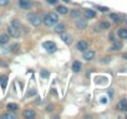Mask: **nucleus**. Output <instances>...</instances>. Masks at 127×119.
<instances>
[{"label": "nucleus", "instance_id": "f257e3e1", "mask_svg": "<svg viewBox=\"0 0 127 119\" xmlns=\"http://www.w3.org/2000/svg\"><path fill=\"white\" fill-rule=\"evenodd\" d=\"M42 22L45 26L47 27H51L54 26L56 22H59V15L56 13H47L45 14V16L42 18Z\"/></svg>", "mask_w": 127, "mask_h": 119}, {"label": "nucleus", "instance_id": "f03ea898", "mask_svg": "<svg viewBox=\"0 0 127 119\" xmlns=\"http://www.w3.org/2000/svg\"><path fill=\"white\" fill-rule=\"evenodd\" d=\"M28 20H29V22H30L34 27H39V26L41 25V22H42V19H41L37 14H35V13L28 14Z\"/></svg>", "mask_w": 127, "mask_h": 119}, {"label": "nucleus", "instance_id": "7ed1b4c3", "mask_svg": "<svg viewBox=\"0 0 127 119\" xmlns=\"http://www.w3.org/2000/svg\"><path fill=\"white\" fill-rule=\"evenodd\" d=\"M8 32H9V36H10V37H14V39H19V37L21 36L20 27H16V26H14V25L8 26Z\"/></svg>", "mask_w": 127, "mask_h": 119}, {"label": "nucleus", "instance_id": "20e7f679", "mask_svg": "<svg viewBox=\"0 0 127 119\" xmlns=\"http://www.w3.org/2000/svg\"><path fill=\"white\" fill-rule=\"evenodd\" d=\"M75 26H76L79 30H85V29L87 27V19H86V18H79V19H76Z\"/></svg>", "mask_w": 127, "mask_h": 119}, {"label": "nucleus", "instance_id": "39448f33", "mask_svg": "<svg viewBox=\"0 0 127 119\" xmlns=\"http://www.w3.org/2000/svg\"><path fill=\"white\" fill-rule=\"evenodd\" d=\"M42 47H44L49 53H52V52H55V51L57 50L55 42H52V41H45V42L42 43Z\"/></svg>", "mask_w": 127, "mask_h": 119}, {"label": "nucleus", "instance_id": "423d86ee", "mask_svg": "<svg viewBox=\"0 0 127 119\" xmlns=\"http://www.w3.org/2000/svg\"><path fill=\"white\" fill-rule=\"evenodd\" d=\"M18 5H19V8H21L24 10H29L32 8V0H19Z\"/></svg>", "mask_w": 127, "mask_h": 119}, {"label": "nucleus", "instance_id": "0eeeda50", "mask_svg": "<svg viewBox=\"0 0 127 119\" xmlns=\"http://www.w3.org/2000/svg\"><path fill=\"white\" fill-rule=\"evenodd\" d=\"M95 57V51H92V50H86V51H84L82 52V58L84 60H86V61H91V60Z\"/></svg>", "mask_w": 127, "mask_h": 119}, {"label": "nucleus", "instance_id": "6e6552de", "mask_svg": "<svg viewBox=\"0 0 127 119\" xmlns=\"http://www.w3.org/2000/svg\"><path fill=\"white\" fill-rule=\"evenodd\" d=\"M76 48H77L80 52L86 51V50L89 48V43H87V41H85V40H80V41L77 42V45H76Z\"/></svg>", "mask_w": 127, "mask_h": 119}, {"label": "nucleus", "instance_id": "1a4fd4ad", "mask_svg": "<svg viewBox=\"0 0 127 119\" xmlns=\"http://www.w3.org/2000/svg\"><path fill=\"white\" fill-rule=\"evenodd\" d=\"M60 39L65 42L66 45H71V42H72L71 35H69V34H66V32H61V34H60Z\"/></svg>", "mask_w": 127, "mask_h": 119}, {"label": "nucleus", "instance_id": "9d476101", "mask_svg": "<svg viewBox=\"0 0 127 119\" xmlns=\"http://www.w3.org/2000/svg\"><path fill=\"white\" fill-rule=\"evenodd\" d=\"M23 117H24L25 119H34V118L36 117V113H35L32 109H25V110L23 112Z\"/></svg>", "mask_w": 127, "mask_h": 119}, {"label": "nucleus", "instance_id": "9b49d317", "mask_svg": "<svg viewBox=\"0 0 127 119\" xmlns=\"http://www.w3.org/2000/svg\"><path fill=\"white\" fill-rule=\"evenodd\" d=\"M122 48V42H120V41H112V43H111V46H110V51H112V52H115V51H118V50H121Z\"/></svg>", "mask_w": 127, "mask_h": 119}, {"label": "nucleus", "instance_id": "f8f14e48", "mask_svg": "<svg viewBox=\"0 0 127 119\" xmlns=\"http://www.w3.org/2000/svg\"><path fill=\"white\" fill-rule=\"evenodd\" d=\"M56 13L60 14V15H66V14H69V9L65 5H57L56 6Z\"/></svg>", "mask_w": 127, "mask_h": 119}, {"label": "nucleus", "instance_id": "ddd939ff", "mask_svg": "<svg viewBox=\"0 0 127 119\" xmlns=\"http://www.w3.org/2000/svg\"><path fill=\"white\" fill-rule=\"evenodd\" d=\"M54 26H55V27H54V31H55L56 34H61V32L65 31V25H64L62 22H56Z\"/></svg>", "mask_w": 127, "mask_h": 119}, {"label": "nucleus", "instance_id": "4468645a", "mask_svg": "<svg viewBox=\"0 0 127 119\" xmlns=\"http://www.w3.org/2000/svg\"><path fill=\"white\" fill-rule=\"evenodd\" d=\"M81 15H82V13H81V10H79V9H74V10L70 11V18L74 19V20L81 18Z\"/></svg>", "mask_w": 127, "mask_h": 119}, {"label": "nucleus", "instance_id": "2eb2a0df", "mask_svg": "<svg viewBox=\"0 0 127 119\" xmlns=\"http://www.w3.org/2000/svg\"><path fill=\"white\" fill-rule=\"evenodd\" d=\"M84 16H85L86 19H94V18L96 16V13H95V10H92V9H86V10L84 11Z\"/></svg>", "mask_w": 127, "mask_h": 119}, {"label": "nucleus", "instance_id": "dca6fc26", "mask_svg": "<svg viewBox=\"0 0 127 119\" xmlns=\"http://www.w3.org/2000/svg\"><path fill=\"white\" fill-rule=\"evenodd\" d=\"M111 27V24L108 22V21H106V20H102V21H100V24H98V29L100 30H108Z\"/></svg>", "mask_w": 127, "mask_h": 119}, {"label": "nucleus", "instance_id": "f3484780", "mask_svg": "<svg viewBox=\"0 0 127 119\" xmlns=\"http://www.w3.org/2000/svg\"><path fill=\"white\" fill-rule=\"evenodd\" d=\"M117 35H118V37H120V39H122V40H126V39H127V29H123V27L118 29V31H117Z\"/></svg>", "mask_w": 127, "mask_h": 119}, {"label": "nucleus", "instance_id": "a211bd4d", "mask_svg": "<svg viewBox=\"0 0 127 119\" xmlns=\"http://www.w3.org/2000/svg\"><path fill=\"white\" fill-rule=\"evenodd\" d=\"M10 40V36L6 34H1L0 35V45H6Z\"/></svg>", "mask_w": 127, "mask_h": 119}, {"label": "nucleus", "instance_id": "6ab92c4d", "mask_svg": "<svg viewBox=\"0 0 127 119\" xmlns=\"http://www.w3.org/2000/svg\"><path fill=\"white\" fill-rule=\"evenodd\" d=\"M81 68H82V63H81L80 61H75V62L72 63V71H74V72H80Z\"/></svg>", "mask_w": 127, "mask_h": 119}, {"label": "nucleus", "instance_id": "aec40b11", "mask_svg": "<svg viewBox=\"0 0 127 119\" xmlns=\"http://www.w3.org/2000/svg\"><path fill=\"white\" fill-rule=\"evenodd\" d=\"M126 105H127V100L126 99H121L118 103H117V110H125L126 109Z\"/></svg>", "mask_w": 127, "mask_h": 119}, {"label": "nucleus", "instance_id": "412c9836", "mask_svg": "<svg viewBox=\"0 0 127 119\" xmlns=\"http://www.w3.org/2000/svg\"><path fill=\"white\" fill-rule=\"evenodd\" d=\"M6 109H8L9 112H16V110L19 109V105H18L16 103H8V104H6Z\"/></svg>", "mask_w": 127, "mask_h": 119}, {"label": "nucleus", "instance_id": "4be33fe9", "mask_svg": "<svg viewBox=\"0 0 127 119\" xmlns=\"http://www.w3.org/2000/svg\"><path fill=\"white\" fill-rule=\"evenodd\" d=\"M110 19H111L113 22H116V24L121 22V18H120V15H118V14H115V13L110 14Z\"/></svg>", "mask_w": 127, "mask_h": 119}, {"label": "nucleus", "instance_id": "5701e85b", "mask_svg": "<svg viewBox=\"0 0 127 119\" xmlns=\"http://www.w3.org/2000/svg\"><path fill=\"white\" fill-rule=\"evenodd\" d=\"M40 76H41L42 78H49L50 72H49L47 70H41V71H40Z\"/></svg>", "mask_w": 127, "mask_h": 119}, {"label": "nucleus", "instance_id": "b1692460", "mask_svg": "<svg viewBox=\"0 0 127 119\" xmlns=\"http://www.w3.org/2000/svg\"><path fill=\"white\" fill-rule=\"evenodd\" d=\"M0 118H3V119H11V118H15V114H11L10 112L9 113H5V114H3Z\"/></svg>", "mask_w": 127, "mask_h": 119}, {"label": "nucleus", "instance_id": "393cba45", "mask_svg": "<svg viewBox=\"0 0 127 119\" xmlns=\"http://www.w3.org/2000/svg\"><path fill=\"white\" fill-rule=\"evenodd\" d=\"M35 94H36V89H35V88H31L30 91H28L26 97H28V98H30V97H32V96H35Z\"/></svg>", "mask_w": 127, "mask_h": 119}, {"label": "nucleus", "instance_id": "a878e982", "mask_svg": "<svg viewBox=\"0 0 127 119\" xmlns=\"http://www.w3.org/2000/svg\"><path fill=\"white\" fill-rule=\"evenodd\" d=\"M6 76H0V81H1V87L3 88H5V86H6Z\"/></svg>", "mask_w": 127, "mask_h": 119}, {"label": "nucleus", "instance_id": "bb28decb", "mask_svg": "<svg viewBox=\"0 0 127 119\" xmlns=\"http://www.w3.org/2000/svg\"><path fill=\"white\" fill-rule=\"evenodd\" d=\"M97 10H100L101 13H106V11H108V8H106V6H97Z\"/></svg>", "mask_w": 127, "mask_h": 119}, {"label": "nucleus", "instance_id": "cd10ccee", "mask_svg": "<svg viewBox=\"0 0 127 119\" xmlns=\"http://www.w3.org/2000/svg\"><path fill=\"white\" fill-rule=\"evenodd\" d=\"M11 25H14V26H16V27H21V24H20V21L19 20H13V22H11Z\"/></svg>", "mask_w": 127, "mask_h": 119}, {"label": "nucleus", "instance_id": "c85d7f7f", "mask_svg": "<svg viewBox=\"0 0 127 119\" xmlns=\"http://www.w3.org/2000/svg\"><path fill=\"white\" fill-rule=\"evenodd\" d=\"M10 50H11V51H18V50H20V45H19V43H14Z\"/></svg>", "mask_w": 127, "mask_h": 119}, {"label": "nucleus", "instance_id": "c756f323", "mask_svg": "<svg viewBox=\"0 0 127 119\" xmlns=\"http://www.w3.org/2000/svg\"><path fill=\"white\" fill-rule=\"evenodd\" d=\"M10 3V0H0V6H6Z\"/></svg>", "mask_w": 127, "mask_h": 119}, {"label": "nucleus", "instance_id": "7c9ffc66", "mask_svg": "<svg viewBox=\"0 0 127 119\" xmlns=\"http://www.w3.org/2000/svg\"><path fill=\"white\" fill-rule=\"evenodd\" d=\"M46 1H47V4H50V5H56L59 0H46Z\"/></svg>", "mask_w": 127, "mask_h": 119}, {"label": "nucleus", "instance_id": "2f4dec72", "mask_svg": "<svg viewBox=\"0 0 127 119\" xmlns=\"http://www.w3.org/2000/svg\"><path fill=\"white\" fill-rule=\"evenodd\" d=\"M108 39H110V41H111V42H112V41H115V35H113V34H110V35H108Z\"/></svg>", "mask_w": 127, "mask_h": 119}, {"label": "nucleus", "instance_id": "473e14b6", "mask_svg": "<svg viewBox=\"0 0 127 119\" xmlns=\"http://www.w3.org/2000/svg\"><path fill=\"white\" fill-rule=\"evenodd\" d=\"M52 108H54V105H52V104L46 105V110H47V112H51V110H52Z\"/></svg>", "mask_w": 127, "mask_h": 119}, {"label": "nucleus", "instance_id": "72a5a7b5", "mask_svg": "<svg viewBox=\"0 0 127 119\" xmlns=\"http://www.w3.org/2000/svg\"><path fill=\"white\" fill-rule=\"evenodd\" d=\"M40 103H41V99H40V98H37V99L35 100V104H40Z\"/></svg>", "mask_w": 127, "mask_h": 119}, {"label": "nucleus", "instance_id": "f704fd0d", "mask_svg": "<svg viewBox=\"0 0 127 119\" xmlns=\"http://www.w3.org/2000/svg\"><path fill=\"white\" fill-rule=\"evenodd\" d=\"M107 100H106V98H101V103H106Z\"/></svg>", "mask_w": 127, "mask_h": 119}, {"label": "nucleus", "instance_id": "c9c22d12", "mask_svg": "<svg viewBox=\"0 0 127 119\" xmlns=\"http://www.w3.org/2000/svg\"><path fill=\"white\" fill-rule=\"evenodd\" d=\"M122 57H123L125 60H127V53H123V56H122Z\"/></svg>", "mask_w": 127, "mask_h": 119}, {"label": "nucleus", "instance_id": "e433bc0d", "mask_svg": "<svg viewBox=\"0 0 127 119\" xmlns=\"http://www.w3.org/2000/svg\"><path fill=\"white\" fill-rule=\"evenodd\" d=\"M64 3H71V0H62Z\"/></svg>", "mask_w": 127, "mask_h": 119}, {"label": "nucleus", "instance_id": "4c0bfd02", "mask_svg": "<svg viewBox=\"0 0 127 119\" xmlns=\"http://www.w3.org/2000/svg\"><path fill=\"white\" fill-rule=\"evenodd\" d=\"M125 110H127V105H126V109H125Z\"/></svg>", "mask_w": 127, "mask_h": 119}]
</instances>
